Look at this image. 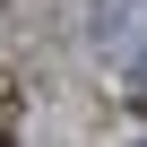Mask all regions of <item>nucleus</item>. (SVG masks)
Returning a JSON list of instances; mask_svg holds the SVG:
<instances>
[{"instance_id": "obj_1", "label": "nucleus", "mask_w": 147, "mask_h": 147, "mask_svg": "<svg viewBox=\"0 0 147 147\" xmlns=\"http://www.w3.org/2000/svg\"><path fill=\"white\" fill-rule=\"evenodd\" d=\"M95 43L138 78V104H147V0H95Z\"/></svg>"}, {"instance_id": "obj_2", "label": "nucleus", "mask_w": 147, "mask_h": 147, "mask_svg": "<svg viewBox=\"0 0 147 147\" xmlns=\"http://www.w3.org/2000/svg\"><path fill=\"white\" fill-rule=\"evenodd\" d=\"M0 147H9V138H0Z\"/></svg>"}]
</instances>
